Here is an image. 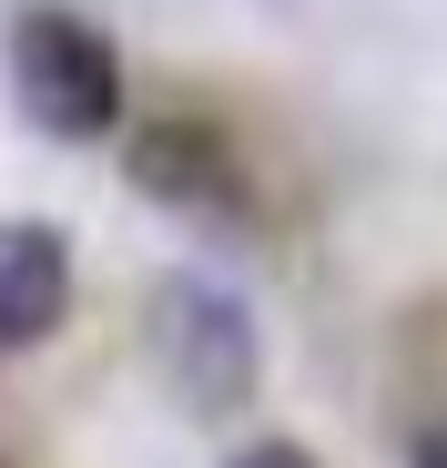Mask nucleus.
Masks as SVG:
<instances>
[{"label": "nucleus", "instance_id": "5", "mask_svg": "<svg viewBox=\"0 0 447 468\" xmlns=\"http://www.w3.org/2000/svg\"><path fill=\"white\" fill-rule=\"evenodd\" d=\"M224 468H316V458L295 448V438H255V448H234V458H224Z\"/></svg>", "mask_w": 447, "mask_h": 468}, {"label": "nucleus", "instance_id": "1", "mask_svg": "<svg viewBox=\"0 0 447 468\" xmlns=\"http://www.w3.org/2000/svg\"><path fill=\"white\" fill-rule=\"evenodd\" d=\"M142 356H153L163 398L183 418H244L255 387H265V336H255V305L213 275H163L142 295Z\"/></svg>", "mask_w": 447, "mask_h": 468}, {"label": "nucleus", "instance_id": "6", "mask_svg": "<svg viewBox=\"0 0 447 468\" xmlns=\"http://www.w3.org/2000/svg\"><path fill=\"white\" fill-rule=\"evenodd\" d=\"M407 468H447V408H437V418L407 438Z\"/></svg>", "mask_w": 447, "mask_h": 468}, {"label": "nucleus", "instance_id": "3", "mask_svg": "<svg viewBox=\"0 0 447 468\" xmlns=\"http://www.w3.org/2000/svg\"><path fill=\"white\" fill-rule=\"evenodd\" d=\"M122 174H132V194H153V204H173V214L244 224V164H234V143H224L213 122H193V112L142 122L132 153H122Z\"/></svg>", "mask_w": 447, "mask_h": 468}, {"label": "nucleus", "instance_id": "4", "mask_svg": "<svg viewBox=\"0 0 447 468\" xmlns=\"http://www.w3.org/2000/svg\"><path fill=\"white\" fill-rule=\"evenodd\" d=\"M71 316V234L41 214H0V356L51 346Z\"/></svg>", "mask_w": 447, "mask_h": 468}, {"label": "nucleus", "instance_id": "2", "mask_svg": "<svg viewBox=\"0 0 447 468\" xmlns=\"http://www.w3.org/2000/svg\"><path fill=\"white\" fill-rule=\"evenodd\" d=\"M11 102L51 143H102L122 122V51L71 11H21L11 21Z\"/></svg>", "mask_w": 447, "mask_h": 468}]
</instances>
